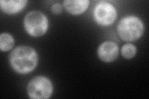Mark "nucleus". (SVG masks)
I'll return each instance as SVG.
<instances>
[{
	"label": "nucleus",
	"instance_id": "1",
	"mask_svg": "<svg viewBox=\"0 0 149 99\" xmlns=\"http://www.w3.org/2000/svg\"><path fill=\"white\" fill-rule=\"evenodd\" d=\"M9 62L16 72L27 74L36 68L38 63V55L36 50L30 46H18L11 53Z\"/></svg>",
	"mask_w": 149,
	"mask_h": 99
},
{
	"label": "nucleus",
	"instance_id": "2",
	"mask_svg": "<svg viewBox=\"0 0 149 99\" xmlns=\"http://www.w3.org/2000/svg\"><path fill=\"white\" fill-rule=\"evenodd\" d=\"M143 24L136 16H127L123 18L118 26V32L123 40L132 42L137 40L143 32Z\"/></svg>",
	"mask_w": 149,
	"mask_h": 99
},
{
	"label": "nucleus",
	"instance_id": "3",
	"mask_svg": "<svg viewBox=\"0 0 149 99\" xmlns=\"http://www.w3.org/2000/svg\"><path fill=\"white\" fill-rule=\"evenodd\" d=\"M26 32L33 37H40L45 34L48 29L49 22L42 12L34 11L29 12L24 20Z\"/></svg>",
	"mask_w": 149,
	"mask_h": 99
},
{
	"label": "nucleus",
	"instance_id": "4",
	"mask_svg": "<svg viewBox=\"0 0 149 99\" xmlns=\"http://www.w3.org/2000/svg\"><path fill=\"white\" fill-rule=\"evenodd\" d=\"M27 93L34 99H46L52 96L53 86L50 80L45 76H39L32 79L28 84Z\"/></svg>",
	"mask_w": 149,
	"mask_h": 99
},
{
	"label": "nucleus",
	"instance_id": "5",
	"mask_svg": "<svg viewBox=\"0 0 149 99\" xmlns=\"http://www.w3.org/2000/svg\"><path fill=\"white\" fill-rule=\"evenodd\" d=\"M94 17L99 24L107 26L112 24L115 21L117 17V12L114 6L111 4L102 2L95 7Z\"/></svg>",
	"mask_w": 149,
	"mask_h": 99
},
{
	"label": "nucleus",
	"instance_id": "6",
	"mask_svg": "<svg viewBox=\"0 0 149 99\" xmlns=\"http://www.w3.org/2000/svg\"><path fill=\"white\" fill-rule=\"evenodd\" d=\"M99 58L104 62H111L118 58L119 47L113 42L107 41L101 44L97 50Z\"/></svg>",
	"mask_w": 149,
	"mask_h": 99
},
{
	"label": "nucleus",
	"instance_id": "7",
	"mask_svg": "<svg viewBox=\"0 0 149 99\" xmlns=\"http://www.w3.org/2000/svg\"><path fill=\"white\" fill-rule=\"evenodd\" d=\"M90 2L87 0H70L63 1V5L66 10L72 14L77 15L85 12L89 6Z\"/></svg>",
	"mask_w": 149,
	"mask_h": 99
},
{
	"label": "nucleus",
	"instance_id": "8",
	"mask_svg": "<svg viewBox=\"0 0 149 99\" xmlns=\"http://www.w3.org/2000/svg\"><path fill=\"white\" fill-rule=\"evenodd\" d=\"M27 3L26 0H1L0 1V8L5 13L13 15L21 11L26 6Z\"/></svg>",
	"mask_w": 149,
	"mask_h": 99
},
{
	"label": "nucleus",
	"instance_id": "9",
	"mask_svg": "<svg viewBox=\"0 0 149 99\" xmlns=\"http://www.w3.org/2000/svg\"><path fill=\"white\" fill-rule=\"evenodd\" d=\"M15 44L13 36L8 33H3L0 35V49L2 51L11 50Z\"/></svg>",
	"mask_w": 149,
	"mask_h": 99
},
{
	"label": "nucleus",
	"instance_id": "10",
	"mask_svg": "<svg viewBox=\"0 0 149 99\" xmlns=\"http://www.w3.org/2000/svg\"><path fill=\"white\" fill-rule=\"evenodd\" d=\"M136 47L131 44H126L121 48V54L124 58L130 59L133 58L136 53Z\"/></svg>",
	"mask_w": 149,
	"mask_h": 99
},
{
	"label": "nucleus",
	"instance_id": "11",
	"mask_svg": "<svg viewBox=\"0 0 149 99\" xmlns=\"http://www.w3.org/2000/svg\"><path fill=\"white\" fill-rule=\"evenodd\" d=\"M51 10H52V12L54 14H56V15H58L60 14L62 11V7L58 3H56L53 4V6L51 8Z\"/></svg>",
	"mask_w": 149,
	"mask_h": 99
}]
</instances>
